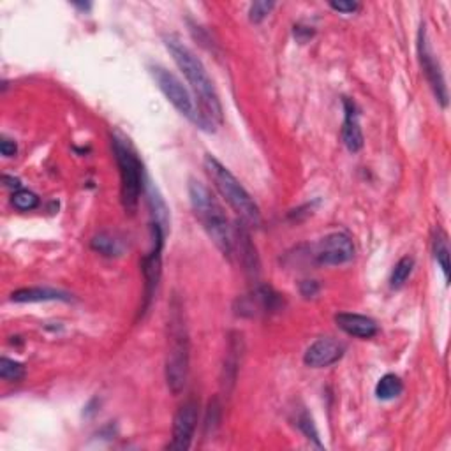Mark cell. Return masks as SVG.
<instances>
[{"mask_svg": "<svg viewBox=\"0 0 451 451\" xmlns=\"http://www.w3.org/2000/svg\"><path fill=\"white\" fill-rule=\"evenodd\" d=\"M169 55L175 60L176 67L184 73L187 83L193 88L194 99H196L198 113H200V129L207 133H214L217 126L222 124V104L219 99L214 81L208 76L203 62L196 56V53L184 44L179 37L169 35L164 39Z\"/></svg>", "mask_w": 451, "mask_h": 451, "instance_id": "1", "label": "cell"}, {"mask_svg": "<svg viewBox=\"0 0 451 451\" xmlns=\"http://www.w3.org/2000/svg\"><path fill=\"white\" fill-rule=\"evenodd\" d=\"M189 200L194 215L201 222L210 240L219 251L229 258L234 248V231L229 224L224 208L210 189L200 180H189Z\"/></svg>", "mask_w": 451, "mask_h": 451, "instance_id": "2", "label": "cell"}, {"mask_svg": "<svg viewBox=\"0 0 451 451\" xmlns=\"http://www.w3.org/2000/svg\"><path fill=\"white\" fill-rule=\"evenodd\" d=\"M205 169H207L208 176L214 182L215 189L227 201V205L240 215L241 221L248 222L251 226L261 224L259 207L252 200L251 194L245 191V187L241 186L240 180L222 162H219L214 155H207L205 157Z\"/></svg>", "mask_w": 451, "mask_h": 451, "instance_id": "3", "label": "cell"}, {"mask_svg": "<svg viewBox=\"0 0 451 451\" xmlns=\"http://www.w3.org/2000/svg\"><path fill=\"white\" fill-rule=\"evenodd\" d=\"M113 152L120 173V198L127 212H134L143 193V166L129 141L120 136H112Z\"/></svg>", "mask_w": 451, "mask_h": 451, "instance_id": "4", "label": "cell"}, {"mask_svg": "<svg viewBox=\"0 0 451 451\" xmlns=\"http://www.w3.org/2000/svg\"><path fill=\"white\" fill-rule=\"evenodd\" d=\"M173 308V307H172ZM189 339L180 308L172 311V346L166 358V383L173 395H180L189 375Z\"/></svg>", "mask_w": 451, "mask_h": 451, "instance_id": "5", "label": "cell"}, {"mask_svg": "<svg viewBox=\"0 0 451 451\" xmlns=\"http://www.w3.org/2000/svg\"><path fill=\"white\" fill-rule=\"evenodd\" d=\"M152 78L157 83L159 90L164 94V97L175 106V109L179 113H182L186 119H189L191 122L200 126V113H198V106L194 102L193 94L184 87L182 81L172 73V71L164 69L161 66L150 67Z\"/></svg>", "mask_w": 451, "mask_h": 451, "instance_id": "6", "label": "cell"}, {"mask_svg": "<svg viewBox=\"0 0 451 451\" xmlns=\"http://www.w3.org/2000/svg\"><path fill=\"white\" fill-rule=\"evenodd\" d=\"M164 224H161L159 221H154L152 219V251L150 254L145 255L143 258V265H141V270H143V277H145V303H143V311L147 312L148 307H150L152 300L155 296V291H157L159 280H161V273H162V247H164Z\"/></svg>", "mask_w": 451, "mask_h": 451, "instance_id": "7", "label": "cell"}, {"mask_svg": "<svg viewBox=\"0 0 451 451\" xmlns=\"http://www.w3.org/2000/svg\"><path fill=\"white\" fill-rule=\"evenodd\" d=\"M418 56H420L421 69H423L425 76H427V81L431 85L432 92H434L435 99L441 102L443 108H446L448 106V87H446L441 64H439L438 56H435L425 25H421L420 32H418Z\"/></svg>", "mask_w": 451, "mask_h": 451, "instance_id": "8", "label": "cell"}, {"mask_svg": "<svg viewBox=\"0 0 451 451\" xmlns=\"http://www.w3.org/2000/svg\"><path fill=\"white\" fill-rule=\"evenodd\" d=\"M200 420V404L196 399H187L173 418V435L168 450L186 451L193 445L194 432Z\"/></svg>", "mask_w": 451, "mask_h": 451, "instance_id": "9", "label": "cell"}, {"mask_svg": "<svg viewBox=\"0 0 451 451\" xmlns=\"http://www.w3.org/2000/svg\"><path fill=\"white\" fill-rule=\"evenodd\" d=\"M315 261L325 266H340L353 261L354 245L346 233H332L315 245Z\"/></svg>", "mask_w": 451, "mask_h": 451, "instance_id": "10", "label": "cell"}, {"mask_svg": "<svg viewBox=\"0 0 451 451\" xmlns=\"http://www.w3.org/2000/svg\"><path fill=\"white\" fill-rule=\"evenodd\" d=\"M344 351H346V347L342 342L332 339V337H323V339L312 342L308 349L305 351L303 363L312 368L330 367L344 356Z\"/></svg>", "mask_w": 451, "mask_h": 451, "instance_id": "11", "label": "cell"}, {"mask_svg": "<svg viewBox=\"0 0 451 451\" xmlns=\"http://www.w3.org/2000/svg\"><path fill=\"white\" fill-rule=\"evenodd\" d=\"M344 124H342V141L351 154H356L363 148V133H361L358 109L351 99L344 97Z\"/></svg>", "mask_w": 451, "mask_h": 451, "instance_id": "12", "label": "cell"}, {"mask_svg": "<svg viewBox=\"0 0 451 451\" xmlns=\"http://www.w3.org/2000/svg\"><path fill=\"white\" fill-rule=\"evenodd\" d=\"M335 323L344 333L356 337V339H372L379 332L378 323L372 318H368V315L340 312V314L335 315Z\"/></svg>", "mask_w": 451, "mask_h": 451, "instance_id": "13", "label": "cell"}, {"mask_svg": "<svg viewBox=\"0 0 451 451\" xmlns=\"http://www.w3.org/2000/svg\"><path fill=\"white\" fill-rule=\"evenodd\" d=\"M71 296L64 291L52 287H23L11 294V301L16 303H39V301H69Z\"/></svg>", "mask_w": 451, "mask_h": 451, "instance_id": "14", "label": "cell"}, {"mask_svg": "<svg viewBox=\"0 0 451 451\" xmlns=\"http://www.w3.org/2000/svg\"><path fill=\"white\" fill-rule=\"evenodd\" d=\"M240 227H236L234 231V240H238V245H240V252H241V261H243L245 272L251 277L258 279L259 275V258L258 252H255L254 243L251 241V234L245 229L243 224H238Z\"/></svg>", "mask_w": 451, "mask_h": 451, "instance_id": "15", "label": "cell"}, {"mask_svg": "<svg viewBox=\"0 0 451 451\" xmlns=\"http://www.w3.org/2000/svg\"><path fill=\"white\" fill-rule=\"evenodd\" d=\"M432 252H434V258L438 261L439 268H441L443 275L445 279H450V243H448V236H446L445 231L441 227L435 229L434 234V241H432Z\"/></svg>", "mask_w": 451, "mask_h": 451, "instance_id": "16", "label": "cell"}, {"mask_svg": "<svg viewBox=\"0 0 451 451\" xmlns=\"http://www.w3.org/2000/svg\"><path fill=\"white\" fill-rule=\"evenodd\" d=\"M234 339L229 344V353H227L226 363H224V386L233 385L236 379L238 365H240V354H241V335L233 333Z\"/></svg>", "mask_w": 451, "mask_h": 451, "instance_id": "17", "label": "cell"}, {"mask_svg": "<svg viewBox=\"0 0 451 451\" xmlns=\"http://www.w3.org/2000/svg\"><path fill=\"white\" fill-rule=\"evenodd\" d=\"M404 392V383L399 375L386 374L379 379L378 386H375V397L379 400H393Z\"/></svg>", "mask_w": 451, "mask_h": 451, "instance_id": "18", "label": "cell"}, {"mask_svg": "<svg viewBox=\"0 0 451 451\" xmlns=\"http://www.w3.org/2000/svg\"><path fill=\"white\" fill-rule=\"evenodd\" d=\"M413 270H414V258H411V255H404L402 259H399L395 268H393L392 277H390V286H392L393 289H400V287L406 284V280L411 277Z\"/></svg>", "mask_w": 451, "mask_h": 451, "instance_id": "19", "label": "cell"}, {"mask_svg": "<svg viewBox=\"0 0 451 451\" xmlns=\"http://www.w3.org/2000/svg\"><path fill=\"white\" fill-rule=\"evenodd\" d=\"M92 248L104 255H119L122 252V245L115 236L108 233H99L92 240Z\"/></svg>", "mask_w": 451, "mask_h": 451, "instance_id": "20", "label": "cell"}, {"mask_svg": "<svg viewBox=\"0 0 451 451\" xmlns=\"http://www.w3.org/2000/svg\"><path fill=\"white\" fill-rule=\"evenodd\" d=\"M0 378L7 383L21 381L25 378V367L20 361L9 360V358H0Z\"/></svg>", "mask_w": 451, "mask_h": 451, "instance_id": "21", "label": "cell"}, {"mask_svg": "<svg viewBox=\"0 0 451 451\" xmlns=\"http://www.w3.org/2000/svg\"><path fill=\"white\" fill-rule=\"evenodd\" d=\"M11 203H13V207L16 208V210L28 212V210H34V208L37 207L39 198H37V194L32 193V191L20 189L13 194V198H11Z\"/></svg>", "mask_w": 451, "mask_h": 451, "instance_id": "22", "label": "cell"}, {"mask_svg": "<svg viewBox=\"0 0 451 451\" xmlns=\"http://www.w3.org/2000/svg\"><path fill=\"white\" fill-rule=\"evenodd\" d=\"M273 7H275V4L273 2L259 0V2H254L251 6V9H248V18H251L252 23H261V21L265 20L270 13H272Z\"/></svg>", "mask_w": 451, "mask_h": 451, "instance_id": "23", "label": "cell"}, {"mask_svg": "<svg viewBox=\"0 0 451 451\" xmlns=\"http://www.w3.org/2000/svg\"><path fill=\"white\" fill-rule=\"evenodd\" d=\"M298 428H300L301 432H303L305 435H307V439H312V441L315 443V445L318 446H321V443H319V434H318V431H315V425H314V421H312V418H311V414L308 413H301L300 416H298Z\"/></svg>", "mask_w": 451, "mask_h": 451, "instance_id": "24", "label": "cell"}, {"mask_svg": "<svg viewBox=\"0 0 451 451\" xmlns=\"http://www.w3.org/2000/svg\"><path fill=\"white\" fill-rule=\"evenodd\" d=\"M219 416H221V404H219L217 399H214L210 402V406H208V416H207V423H205L207 431L217 427L219 421H221L219 420Z\"/></svg>", "mask_w": 451, "mask_h": 451, "instance_id": "25", "label": "cell"}, {"mask_svg": "<svg viewBox=\"0 0 451 451\" xmlns=\"http://www.w3.org/2000/svg\"><path fill=\"white\" fill-rule=\"evenodd\" d=\"M330 7L333 11H339V13L344 14H351V13H356L360 9V4L353 2V0H332L330 2Z\"/></svg>", "mask_w": 451, "mask_h": 451, "instance_id": "26", "label": "cell"}, {"mask_svg": "<svg viewBox=\"0 0 451 451\" xmlns=\"http://www.w3.org/2000/svg\"><path fill=\"white\" fill-rule=\"evenodd\" d=\"M16 152H18L16 143H14L13 140L2 138V141H0V154H2L4 157H13V155H16Z\"/></svg>", "mask_w": 451, "mask_h": 451, "instance_id": "27", "label": "cell"}, {"mask_svg": "<svg viewBox=\"0 0 451 451\" xmlns=\"http://www.w3.org/2000/svg\"><path fill=\"white\" fill-rule=\"evenodd\" d=\"M300 291H301V294H303V296L311 298V296H315V294H318L319 286H318V282H315V280H305V282H301Z\"/></svg>", "mask_w": 451, "mask_h": 451, "instance_id": "28", "label": "cell"}, {"mask_svg": "<svg viewBox=\"0 0 451 451\" xmlns=\"http://www.w3.org/2000/svg\"><path fill=\"white\" fill-rule=\"evenodd\" d=\"M312 35H314L312 27H301V25H296V27H294V37H296L300 42H305L307 39H311Z\"/></svg>", "mask_w": 451, "mask_h": 451, "instance_id": "29", "label": "cell"}, {"mask_svg": "<svg viewBox=\"0 0 451 451\" xmlns=\"http://www.w3.org/2000/svg\"><path fill=\"white\" fill-rule=\"evenodd\" d=\"M4 184H6V187H9V189H16L20 191L21 187V182L18 179H13V176H4Z\"/></svg>", "mask_w": 451, "mask_h": 451, "instance_id": "30", "label": "cell"}, {"mask_svg": "<svg viewBox=\"0 0 451 451\" xmlns=\"http://www.w3.org/2000/svg\"><path fill=\"white\" fill-rule=\"evenodd\" d=\"M74 6L80 7V9H83V11H88L92 7V4H74Z\"/></svg>", "mask_w": 451, "mask_h": 451, "instance_id": "31", "label": "cell"}]
</instances>
